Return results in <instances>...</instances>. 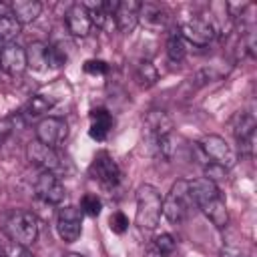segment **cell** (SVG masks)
I'll return each instance as SVG.
<instances>
[{"label": "cell", "instance_id": "cell-9", "mask_svg": "<svg viewBox=\"0 0 257 257\" xmlns=\"http://www.w3.org/2000/svg\"><path fill=\"white\" fill-rule=\"evenodd\" d=\"M34 193L38 199H42L44 203H50V205L62 203V199L66 195L60 177L56 173H48V171H42L38 175V179L34 183Z\"/></svg>", "mask_w": 257, "mask_h": 257}, {"label": "cell", "instance_id": "cell-32", "mask_svg": "<svg viewBox=\"0 0 257 257\" xmlns=\"http://www.w3.org/2000/svg\"><path fill=\"white\" fill-rule=\"evenodd\" d=\"M12 128H14L12 118H0V139L8 137V135L12 133Z\"/></svg>", "mask_w": 257, "mask_h": 257}, {"label": "cell", "instance_id": "cell-8", "mask_svg": "<svg viewBox=\"0 0 257 257\" xmlns=\"http://www.w3.org/2000/svg\"><path fill=\"white\" fill-rule=\"evenodd\" d=\"M199 149H201V153L207 159H211L213 163L223 165L225 169H229V167L235 165V153L231 151L229 143L223 137H219V135H207V137H203V141L199 143Z\"/></svg>", "mask_w": 257, "mask_h": 257}, {"label": "cell", "instance_id": "cell-27", "mask_svg": "<svg viewBox=\"0 0 257 257\" xmlns=\"http://www.w3.org/2000/svg\"><path fill=\"white\" fill-rule=\"evenodd\" d=\"M145 18V22H149V24H163L165 22V14H163V10L157 6V4H143L141 6V14H139V18Z\"/></svg>", "mask_w": 257, "mask_h": 257}, {"label": "cell", "instance_id": "cell-19", "mask_svg": "<svg viewBox=\"0 0 257 257\" xmlns=\"http://www.w3.org/2000/svg\"><path fill=\"white\" fill-rule=\"evenodd\" d=\"M221 257H255V251L243 239H227L221 247Z\"/></svg>", "mask_w": 257, "mask_h": 257}, {"label": "cell", "instance_id": "cell-16", "mask_svg": "<svg viewBox=\"0 0 257 257\" xmlns=\"http://www.w3.org/2000/svg\"><path fill=\"white\" fill-rule=\"evenodd\" d=\"M199 209L203 211V215H205L217 229H225V227L229 225V211H227V205H225V201H223L221 195H217V197H213V199L201 203Z\"/></svg>", "mask_w": 257, "mask_h": 257}, {"label": "cell", "instance_id": "cell-34", "mask_svg": "<svg viewBox=\"0 0 257 257\" xmlns=\"http://www.w3.org/2000/svg\"><path fill=\"white\" fill-rule=\"evenodd\" d=\"M14 255H16V257H32V255L28 253V249H26V247H20V245H16Z\"/></svg>", "mask_w": 257, "mask_h": 257}, {"label": "cell", "instance_id": "cell-5", "mask_svg": "<svg viewBox=\"0 0 257 257\" xmlns=\"http://www.w3.org/2000/svg\"><path fill=\"white\" fill-rule=\"evenodd\" d=\"M231 131L239 143V151L245 157H251L255 151V116L251 112H237L231 120Z\"/></svg>", "mask_w": 257, "mask_h": 257}, {"label": "cell", "instance_id": "cell-37", "mask_svg": "<svg viewBox=\"0 0 257 257\" xmlns=\"http://www.w3.org/2000/svg\"><path fill=\"white\" fill-rule=\"evenodd\" d=\"M0 257H6V255H4V251H2V249H0Z\"/></svg>", "mask_w": 257, "mask_h": 257}, {"label": "cell", "instance_id": "cell-11", "mask_svg": "<svg viewBox=\"0 0 257 257\" xmlns=\"http://www.w3.org/2000/svg\"><path fill=\"white\" fill-rule=\"evenodd\" d=\"M28 68L26 48H22L16 42L4 44L0 50V70H4L10 76H20Z\"/></svg>", "mask_w": 257, "mask_h": 257}, {"label": "cell", "instance_id": "cell-36", "mask_svg": "<svg viewBox=\"0 0 257 257\" xmlns=\"http://www.w3.org/2000/svg\"><path fill=\"white\" fill-rule=\"evenodd\" d=\"M64 257H84V255H78V253H68V255H64Z\"/></svg>", "mask_w": 257, "mask_h": 257}, {"label": "cell", "instance_id": "cell-6", "mask_svg": "<svg viewBox=\"0 0 257 257\" xmlns=\"http://www.w3.org/2000/svg\"><path fill=\"white\" fill-rule=\"evenodd\" d=\"M26 157L28 161L38 167L40 171H48V173H60L62 171V163H60V157L56 153V149H50L46 145H42L40 141H30L28 147H26Z\"/></svg>", "mask_w": 257, "mask_h": 257}, {"label": "cell", "instance_id": "cell-2", "mask_svg": "<svg viewBox=\"0 0 257 257\" xmlns=\"http://www.w3.org/2000/svg\"><path fill=\"white\" fill-rule=\"evenodd\" d=\"M191 209H197V207H195V201L189 191V181L181 179V181L173 183L169 195L163 199V215L171 223H181L187 219Z\"/></svg>", "mask_w": 257, "mask_h": 257}, {"label": "cell", "instance_id": "cell-12", "mask_svg": "<svg viewBox=\"0 0 257 257\" xmlns=\"http://www.w3.org/2000/svg\"><path fill=\"white\" fill-rule=\"evenodd\" d=\"M90 177L104 187H114L120 183V169L108 155H98L90 165Z\"/></svg>", "mask_w": 257, "mask_h": 257}, {"label": "cell", "instance_id": "cell-13", "mask_svg": "<svg viewBox=\"0 0 257 257\" xmlns=\"http://www.w3.org/2000/svg\"><path fill=\"white\" fill-rule=\"evenodd\" d=\"M173 128V120L167 112L163 110H151L145 118V135L151 147H155V143L167 135H171Z\"/></svg>", "mask_w": 257, "mask_h": 257}, {"label": "cell", "instance_id": "cell-20", "mask_svg": "<svg viewBox=\"0 0 257 257\" xmlns=\"http://www.w3.org/2000/svg\"><path fill=\"white\" fill-rule=\"evenodd\" d=\"M167 54H169V58L173 62H181L185 58V54H187V46H185V40H183L179 28L171 30V34L167 38Z\"/></svg>", "mask_w": 257, "mask_h": 257}, {"label": "cell", "instance_id": "cell-24", "mask_svg": "<svg viewBox=\"0 0 257 257\" xmlns=\"http://www.w3.org/2000/svg\"><path fill=\"white\" fill-rule=\"evenodd\" d=\"M28 64L34 68H42L46 64V44L44 42H32L26 50Z\"/></svg>", "mask_w": 257, "mask_h": 257}, {"label": "cell", "instance_id": "cell-30", "mask_svg": "<svg viewBox=\"0 0 257 257\" xmlns=\"http://www.w3.org/2000/svg\"><path fill=\"white\" fill-rule=\"evenodd\" d=\"M108 223H110V229H112L116 235H122V233L128 229V219H126V215H124V213H120V211L112 213Z\"/></svg>", "mask_w": 257, "mask_h": 257}, {"label": "cell", "instance_id": "cell-22", "mask_svg": "<svg viewBox=\"0 0 257 257\" xmlns=\"http://www.w3.org/2000/svg\"><path fill=\"white\" fill-rule=\"evenodd\" d=\"M56 104V98L46 96V94H34L26 106V114L28 116H40L44 112H48L52 106Z\"/></svg>", "mask_w": 257, "mask_h": 257}, {"label": "cell", "instance_id": "cell-21", "mask_svg": "<svg viewBox=\"0 0 257 257\" xmlns=\"http://www.w3.org/2000/svg\"><path fill=\"white\" fill-rule=\"evenodd\" d=\"M20 30H22V24L12 16V12L6 16H0V42H4V44L14 42V38L20 34Z\"/></svg>", "mask_w": 257, "mask_h": 257}, {"label": "cell", "instance_id": "cell-25", "mask_svg": "<svg viewBox=\"0 0 257 257\" xmlns=\"http://www.w3.org/2000/svg\"><path fill=\"white\" fill-rule=\"evenodd\" d=\"M66 52L60 44H46V66H52V68H58L66 62Z\"/></svg>", "mask_w": 257, "mask_h": 257}, {"label": "cell", "instance_id": "cell-18", "mask_svg": "<svg viewBox=\"0 0 257 257\" xmlns=\"http://www.w3.org/2000/svg\"><path fill=\"white\" fill-rule=\"evenodd\" d=\"M10 12L20 24H30L40 16L42 4L38 0H14L10 2Z\"/></svg>", "mask_w": 257, "mask_h": 257}, {"label": "cell", "instance_id": "cell-4", "mask_svg": "<svg viewBox=\"0 0 257 257\" xmlns=\"http://www.w3.org/2000/svg\"><path fill=\"white\" fill-rule=\"evenodd\" d=\"M179 32H181L185 42H191L195 46H207L217 36L211 20L205 18V16H193V18L185 20L179 26Z\"/></svg>", "mask_w": 257, "mask_h": 257}, {"label": "cell", "instance_id": "cell-7", "mask_svg": "<svg viewBox=\"0 0 257 257\" xmlns=\"http://www.w3.org/2000/svg\"><path fill=\"white\" fill-rule=\"evenodd\" d=\"M56 231L64 243H74L82 233V211L78 207H62L56 217Z\"/></svg>", "mask_w": 257, "mask_h": 257}, {"label": "cell", "instance_id": "cell-29", "mask_svg": "<svg viewBox=\"0 0 257 257\" xmlns=\"http://www.w3.org/2000/svg\"><path fill=\"white\" fill-rule=\"evenodd\" d=\"M153 247H155V249H159L161 253H167V255H171V253L175 251V247H177V241L173 239V235H169V233H163V235H159V237L155 239Z\"/></svg>", "mask_w": 257, "mask_h": 257}, {"label": "cell", "instance_id": "cell-26", "mask_svg": "<svg viewBox=\"0 0 257 257\" xmlns=\"http://www.w3.org/2000/svg\"><path fill=\"white\" fill-rule=\"evenodd\" d=\"M203 173H205V179H209V181L215 183V185L227 179V169H225L223 165H219V163H213V161L205 163Z\"/></svg>", "mask_w": 257, "mask_h": 257}, {"label": "cell", "instance_id": "cell-10", "mask_svg": "<svg viewBox=\"0 0 257 257\" xmlns=\"http://www.w3.org/2000/svg\"><path fill=\"white\" fill-rule=\"evenodd\" d=\"M66 135H68V126L58 116H46L36 124V141H40L50 149H56L58 145H62Z\"/></svg>", "mask_w": 257, "mask_h": 257}, {"label": "cell", "instance_id": "cell-14", "mask_svg": "<svg viewBox=\"0 0 257 257\" xmlns=\"http://www.w3.org/2000/svg\"><path fill=\"white\" fill-rule=\"evenodd\" d=\"M141 6L143 2L139 0H120L118 6H116V12H114V22L118 26L120 32L128 34L135 30V26L139 24V14H141Z\"/></svg>", "mask_w": 257, "mask_h": 257}, {"label": "cell", "instance_id": "cell-31", "mask_svg": "<svg viewBox=\"0 0 257 257\" xmlns=\"http://www.w3.org/2000/svg\"><path fill=\"white\" fill-rule=\"evenodd\" d=\"M84 70L88 74H106L108 72V64L104 60H86L84 62Z\"/></svg>", "mask_w": 257, "mask_h": 257}, {"label": "cell", "instance_id": "cell-28", "mask_svg": "<svg viewBox=\"0 0 257 257\" xmlns=\"http://www.w3.org/2000/svg\"><path fill=\"white\" fill-rule=\"evenodd\" d=\"M82 213H86L88 217H98L100 215V209H102V201L94 195V193H86L84 197H82Z\"/></svg>", "mask_w": 257, "mask_h": 257}, {"label": "cell", "instance_id": "cell-1", "mask_svg": "<svg viewBox=\"0 0 257 257\" xmlns=\"http://www.w3.org/2000/svg\"><path fill=\"white\" fill-rule=\"evenodd\" d=\"M163 215V197L157 187L153 185H141L137 189V215L135 221L141 229L153 231Z\"/></svg>", "mask_w": 257, "mask_h": 257}, {"label": "cell", "instance_id": "cell-23", "mask_svg": "<svg viewBox=\"0 0 257 257\" xmlns=\"http://www.w3.org/2000/svg\"><path fill=\"white\" fill-rule=\"evenodd\" d=\"M157 78H159V72H157L155 64L151 60H141L139 66H137V80H139V84L149 88V86H153L157 82Z\"/></svg>", "mask_w": 257, "mask_h": 257}, {"label": "cell", "instance_id": "cell-38", "mask_svg": "<svg viewBox=\"0 0 257 257\" xmlns=\"http://www.w3.org/2000/svg\"><path fill=\"white\" fill-rule=\"evenodd\" d=\"M0 50H2V44H0Z\"/></svg>", "mask_w": 257, "mask_h": 257}, {"label": "cell", "instance_id": "cell-35", "mask_svg": "<svg viewBox=\"0 0 257 257\" xmlns=\"http://www.w3.org/2000/svg\"><path fill=\"white\" fill-rule=\"evenodd\" d=\"M6 14H10V4L0 2V16H6Z\"/></svg>", "mask_w": 257, "mask_h": 257}, {"label": "cell", "instance_id": "cell-15", "mask_svg": "<svg viewBox=\"0 0 257 257\" xmlns=\"http://www.w3.org/2000/svg\"><path fill=\"white\" fill-rule=\"evenodd\" d=\"M64 20H66V28H68V32H70L72 36L84 38V36H88V32L92 30L90 16H88L86 8H84L82 4H78V2L72 4V6L66 10Z\"/></svg>", "mask_w": 257, "mask_h": 257}, {"label": "cell", "instance_id": "cell-17", "mask_svg": "<svg viewBox=\"0 0 257 257\" xmlns=\"http://www.w3.org/2000/svg\"><path fill=\"white\" fill-rule=\"evenodd\" d=\"M112 128V114L106 108H92L90 110V131L88 135L94 141H104Z\"/></svg>", "mask_w": 257, "mask_h": 257}, {"label": "cell", "instance_id": "cell-3", "mask_svg": "<svg viewBox=\"0 0 257 257\" xmlns=\"http://www.w3.org/2000/svg\"><path fill=\"white\" fill-rule=\"evenodd\" d=\"M6 233L16 245L30 247L38 237L36 215L30 211H14L6 221Z\"/></svg>", "mask_w": 257, "mask_h": 257}, {"label": "cell", "instance_id": "cell-33", "mask_svg": "<svg viewBox=\"0 0 257 257\" xmlns=\"http://www.w3.org/2000/svg\"><path fill=\"white\" fill-rule=\"evenodd\" d=\"M145 257H169V255H167V253H161L159 249H155V247L151 245V247L147 249V253H145Z\"/></svg>", "mask_w": 257, "mask_h": 257}]
</instances>
